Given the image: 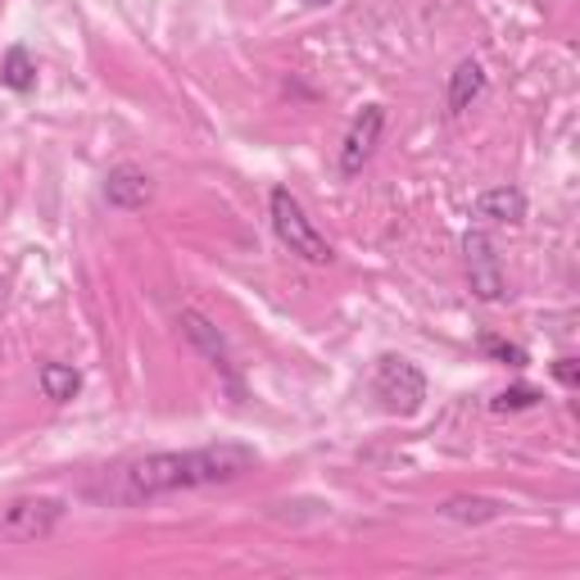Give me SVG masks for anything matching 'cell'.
I'll return each instance as SVG.
<instances>
[{"mask_svg": "<svg viewBox=\"0 0 580 580\" xmlns=\"http://www.w3.org/2000/svg\"><path fill=\"white\" fill-rule=\"evenodd\" d=\"M382 128H386V105H363V114L349 123L345 145H340V172H345V178L363 172V164L372 159L376 141H382Z\"/></svg>", "mask_w": 580, "mask_h": 580, "instance_id": "cell-5", "label": "cell"}, {"mask_svg": "<svg viewBox=\"0 0 580 580\" xmlns=\"http://www.w3.org/2000/svg\"><path fill=\"white\" fill-rule=\"evenodd\" d=\"M481 355L486 359H494V363H508V368H526V349L521 345H513V340H503V336H494V332H481Z\"/></svg>", "mask_w": 580, "mask_h": 580, "instance_id": "cell-14", "label": "cell"}, {"mask_svg": "<svg viewBox=\"0 0 580 580\" xmlns=\"http://www.w3.org/2000/svg\"><path fill=\"white\" fill-rule=\"evenodd\" d=\"M553 376H558L563 386H580V363L576 359H558L553 363Z\"/></svg>", "mask_w": 580, "mask_h": 580, "instance_id": "cell-16", "label": "cell"}, {"mask_svg": "<svg viewBox=\"0 0 580 580\" xmlns=\"http://www.w3.org/2000/svg\"><path fill=\"white\" fill-rule=\"evenodd\" d=\"M150 195H155V182H150V172L137 168V164H118L109 168V178H105V199L114 209L123 214H137L150 205Z\"/></svg>", "mask_w": 580, "mask_h": 580, "instance_id": "cell-8", "label": "cell"}, {"mask_svg": "<svg viewBox=\"0 0 580 580\" xmlns=\"http://www.w3.org/2000/svg\"><path fill=\"white\" fill-rule=\"evenodd\" d=\"M0 87L18 91V95L37 91V64L28 55V46H10L5 50V60H0Z\"/></svg>", "mask_w": 580, "mask_h": 580, "instance_id": "cell-11", "label": "cell"}, {"mask_svg": "<svg viewBox=\"0 0 580 580\" xmlns=\"http://www.w3.org/2000/svg\"><path fill=\"white\" fill-rule=\"evenodd\" d=\"M178 326H182V336L205 355L227 382H232V390H236V372H232V349H227V340H222V332L218 326L199 313V309H182V318H178Z\"/></svg>", "mask_w": 580, "mask_h": 580, "instance_id": "cell-7", "label": "cell"}, {"mask_svg": "<svg viewBox=\"0 0 580 580\" xmlns=\"http://www.w3.org/2000/svg\"><path fill=\"white\" fill-rule=\"evenodd\" d=\"M472 214L481 222H494V227H521L526 222V191L521 186H494L476 199Z\"/></svg>", "mask_w": 580, "mask_h": 580, "instance_id": "cell-9", "label": "cell"}, {"mask_svg": "<svg viewBox=\"0 0 580 580\" xmlns=\"http://www.w3.org/2000/svg\"><path fill=\"white\" fill-rule=\"evenodd\" d=\"M255 463H259V453L249 444H232V440L186 449V453H150V459L118 472L114 499L118 503H145V499L178 494V490L227 486V481H241L245 472H255Z\"/></svg>", "mask_w": 580, "mask_h": 580, "instance_id": "cell-1", "label": "cell"}, {"mask_svg": "<svg viewBox=\"0 0 580 580\" xmlns=\"http://www.w3.org/2000/svg\"><path fill=\"white\" fill-rule=\"evenodd\" d=\"M305 5H332V0H305Z\"/></svg>", "mask_w": 580, "mask_h": 580, "instance_id": "cell-17", "label": "cell"}, {"mask_svg": "<svg viewBox=\"0 0 580 580\" xmlns=\"http://www.w3.org/2000/svg\"><path fill=\"white\" fill-rule=\"evenodd\" d=\"M372 390L382 399V409L395 417H413L426 403V372L399 355H382L372 372Z\"/></svg>", "mask_w": 580, "mask_h": 580, "instance_id": "cell-3", "label": "cell"}, {"mask_svg": "<svg viewBox=\"0 0 580 580\" xmlns=\"http://www.w3.org/2000/svg\"><path fill=\"white\" fill-rule=\"evenodd\" d=\"M64 499H50V494H37V499H14L5 517H0V536L5 540H18V544H33V540H46L55 536V526L64 521Z\"/></svg>", "mask_w": 580, "mask_h": 580, "instance_id": "cell-4", "label": "cell"}, {"mask_svg": "<svg viewBox=\"0 0 580 580\" xmlns=\"http://www.w3.org/2000/svg\"><path fill=\"white\" fill-rule=\"evenodd\" d=\"M486 91V68L476 64V60H463L459 68L449 73V91H444V100H449V114H463V109H472V100Z\"/></svg>", "mask_w": 580, "mask_h": 580, "instance_id": "cell-10", "label": "cell"}, {"mask_svg": "<svg viewBox=\"0 0 580 580\" xmlns=\"http://www.w3.org/2000/svg\"><path fill=\"white\" fill-rule=\"evenodd\" d=\"M37 386H41V395H46L50 403H68L73 395L82 390V372L73 368V363H41Z\"/></svg>", "mask_w": 580, "mask_h": 580, "instance_id": "cell-12", "label": "cell"}, {"mask_svg": "<svg viewBox=\"0 0 580 580\" xmlns=\"http://www.w3.org/2000/svg\"><path fill=\"white\" fill-rule=\"evenodd\" d=\"M449 521H467V526H481V521H494L503 513V503L494 499H476V494H459V499H449L444 508H440Z\"/></svg>", "mask_w": 580, "mask_h": 580, "instance_id": "cell-13", "label": "cell"}, {"mask_svg": "<svg viewBox=\"0 0 580 580\" xmlns=\"http://www.w3.org/2000/svg\"><path fill=\"white\" fill-rule=\"evenodd\" d=\"M544 395L536 390V386H508V390H499L494 399H490V409L494 413H521V409H536Z\"/></svg>", "mask_w": 580, "mask_h": 580, "instance_id": "cell-15", "label": "cell"}, {"mask_svg": "<svg viewBox=\"0 0 580 580\" xmlns=\"http://www.w3.org/2000/svg\"><path fill=\"white\" fill-rule=\"evenodd\" d=\"M268 214H272V232H276V241H282L291 255H299L305 263H318V268H326L336 259V249L326 245V236L313 227V218L305 214V205L286 191V186H272V195H268Z\"/></svg>", "mask_w": 580, "mask_h": 580, "instance_id": "cell-2", "label": "cell"}, {"mask_svg": "<svg viewBox=\"0 0 580 580\" xmlns=\"http://www.w3.org/2000/svg\"><path fill=\"white\" fill-rule=\"evenodd\" d=\"M463 255H467V282L476 299H503V272H499V255L486 232H467L463 236Z\"/></svg>", "mask_w": 580, "mask_h": 580, "instance_id": "cell-6", "label": "cell"}, {"mask_svg": "<svg viewBox=\"0 0 580 580\" xmlns=\"http://www.w3.org/2000/svg\"><path fill=\"white\" fill-rule=\"evenodd\" d=\"M0 295H5V276H0Z\"/></svg>", "mask_w": 580, "mask_h": 580, "instance_id": "cell-18", "label": "cell"}]
</instances>
